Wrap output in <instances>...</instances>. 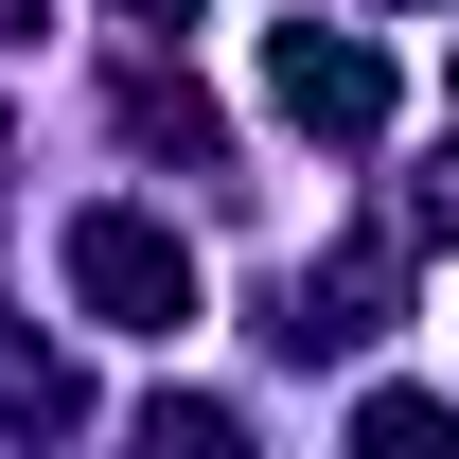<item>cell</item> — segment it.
<instances>
[{
	"mask_svg": "<svg viewBox=\"0 0 459 459\" xmlns=\"http://www.w3.org/2000/svg\"><path fill=\"white\" fill-rule=\"evenodd\" d=\"M0 424H36V442H54V424H89V389H71L54 353H0Z\"/></svg>",
	"mask_w": 459,
	"mask_h": 459,
	"instance_id": "cell-4",
	"label": "cell"
},
{
	"mask_svg": "<svg viewBox=\"0 0 459 459\" xmlns=\"http://www.w3.org/2000/svg\"><path fill=\"white\" fill-rule=\"evenodd\" d=\"M0 36H36V0H0Z\"/></svg>",
	"mask_w": 459,
	"mask_h": 459,
	"instance_id": "cell-5",
	"label": "cell"
},
{
	"mask_svg": "<svg viewBox=\"0 0 459 459\" xmlns=\"http://www.w3.org/2000/svg\"><path fill=\"white\" fill-rule=\"evenodd\" d=\"M353 442H371V459H424V442H459V406H442V389H371Z\"/></svg>",
	"mask_w": 459,
	"mask_h": 459,
	"instance_id": "cell-3",
	"label": "cell"
},
{
	"mask_svg": "<svg viewBox=\"0 0 459 459\" xmlns=\"http://www.w3.org/2000/svg\"><path fill=\"white\" fill-rule=\"evenodd\" d=\"M265 107H283V124H318V142H371V124H389V54H371V36L283 18V36H265Z\"/></svg>",
	"mask_w": 459,
	"mask_h": 459,
	"instance_id": "cell-2",
	"label": "cell"
},
{
	"mask_svg": "<svg viewBox=\"0 0 459 459\" xmlns=\"http://www.w3.org/2000/svg\"><path fill=\"white\" fill-rule=\"evenodd\" d=\"M71 300L107 318V336H177L195 318V247L160 212H71Z\"/></svg>",
	"mask_w": 459,
	"mask_h": 459,
	"instance_id": "cell-1",
	"label": "cell"
},
{
	"mask_svg": "<svg viewBox=\"0 0 459 459\" xmlns=\"http://www.w3.org/2000/svg\"><path fill=\"white\" fill-rule=\"evenodd\" d=\"M124 18H195V0H124Z\"/></svg>",
	"mask_w": 459,
	"mask_h": 459,
	"instance_id": "cell-6",
	"label": "cell"
}]
</instances>
